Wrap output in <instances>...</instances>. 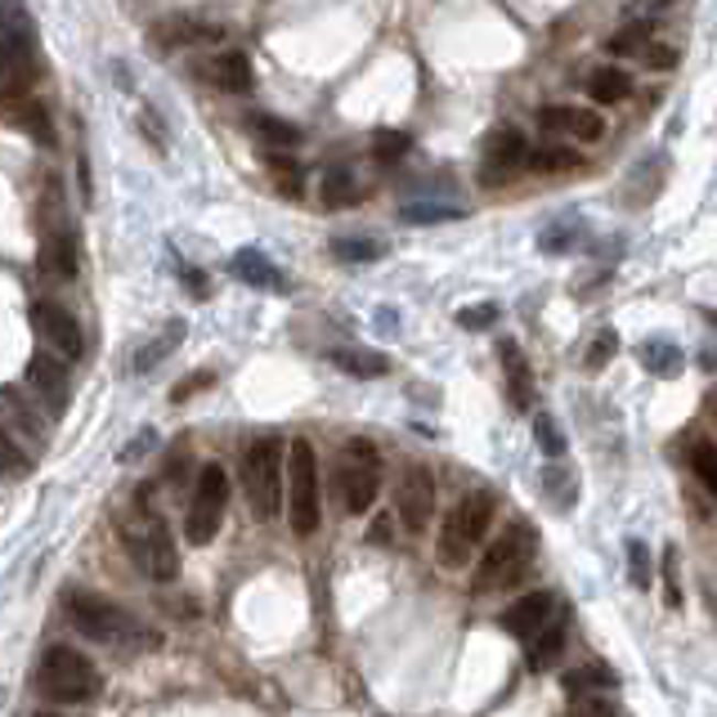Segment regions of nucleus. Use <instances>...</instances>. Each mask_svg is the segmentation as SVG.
<instances>
[{
	"mask_svg": "<svg viewBox=\"0 0 717 717\" xmlns=\"http://www.w3.org/2000/svg\"><path fill=\"white\" fill-rule=\"evenodd\" d=\"M242 498L256 520H279L283 511V439L279 435H260L242 448L238 463Z\"/></svg>",
	"mask_w": 717,
	"mask_h": 717,
	"instance_id": "f257e3e1",
	"label": "nucleus"
},
{
	"mask_svg": "<svg viewBox=\"0 0 717 717\" xmlns=\"http://www.w3.org/2000/svg\"><path fill=\"white\" fill-rule=\"evenodd\" d=\"M493 511H498V498L489 489H476V493H463L458 507L444 515V530L435 539V556L444 569H463L467 556L485 543L489 525H493Z\"/></svg>",
	"mask_w": 717,
	"mask_h": 717,
	"instance_id": "f03ea898",
	"label": "nucleus"
},
{
	"mask_svg": "<svg viewBox=\"0 0 717 717\" xmlns=\"http://www.w3.org/2000/svg\"><path fill=\"white\" fill-rule=\"evenodd\" d=\"M63 606H68L73 623L82 637L99 641V645H144V641H157L135 615L121 610L117 601L99 597V593H63Z\"/></svg>",
	"mask_w": 717,
	"mask_h": 717,
	"instance_id": "7ed1b4c3",
	"label": "nucleus"
},
{
	"mask_svg": "<svg viewBox=\"0 0 717 717\" xmlns=\"http://www.w3.org/2000/svg\"><path fill=\"white\" fill-rule=\"evenodd\" d=\"M534 556H539V534H534V525H530V520H511V525L502 530V539L489 543V552H485V561H480V569H476V583H471V588H476L480 597L502 593V588H515V583L530 574Z\"/></svg>",
	"mask_w": 717,
	"mask_h": 717,
	"instance_id": "20e7f679",
	"label": "nucleus"
},
{
	"mask_svg": "<svg viewBox=\"0 0 717 717\" xmlns=\"http://www.w3.org/2000/svg\"><path fill=\"white\" fill-rule=\"evenodd\" d=\"M36 691L54 704H90L99 695V669L73 645H50L36 664Z\"/></svg>",
	"mask_w": 717,
	"mask_h": 717,
	"instance_id": "39448f33",
	"label": "nucleus"
},
{
	"mask_svg": "<svg viewBox=\"0 0 717 717\" xmlns=\"http://www.w3.org/2000/svg\"><path fill=\"white\" fill-rule=\"evenodd\" d=\"M333 485H337V498H341V507L350 515L372 511V502L381 493V453H377L372 439H346Z\"/></svg>",
	"mask_w": 717,
	"mask_h": 717,
	"instance_id": "423d86ee",
	"label": "nucleus"
},
{
	"mask_svg": "<svg viewBox=\"0 0 717 717\" xmlns=\"http://www.w3.org/2000/svg\"><path fill=\"white\" fill-rule=\"evenodd\" d=\"M318 458L309 439H292L287 444V520L301 539H309L318 530Z\"/></svg>",
	"mask_w": 717,
	"mask_h": 717,
	"instance_id": "0eeeda50",
	"label": "nucleus"
},
{
	"mask_svg": "<svg viewBox=\"0 0 717 717\" xmlns=\"http://www.w3.org/2000/svg\"><path fill=\"white\" fill-rule=\"evenodd\" d=\"M225 507H229V476L220 463H207L198 471V485H193V498L184 511V539L193 547L216 543V534L225 525Z\"/></svg>",
	"mask_w": 717,
	"mask_h": 717,
	"instance_id": "6e6552de",
	"label": "nucleus"
},
{
	"mask_svg": "<svg viewBox=\"0 0 717 717\" xmlns=\"http://www.w3.org/2000/svg\"><path fill=\"white\" fill-rule=\"evenodd\" d=\"M126 543H130V556H135V565L153 578V583H171L175 574H180V552H175V539H171V530L162 525L157 515H149L144 520V530H130L126 534Z\"/></svg>",
	"mask_w": 717,
	"mask_h": 717,
	"instance_id": "1a4fd4ad",
	"label": "nucleus"
},
{
	"mask_svg": "<svg viewBox=\"0 0 717 717\" xmlns=\"http://www.w3.org/2000/svg\"><path fill=\"white\" fill-rule=\"evenodd\" d=\"M395 511L404 520L409 534H426L431 515H435V476L422 463H409L400 485H395Z\"/></svg>",
	"mask_w": 717,
	"mask_h": 717,
	"instance_id": "9d476101",
	"label": "nucleus"
},
{
	"mask_svg": "<svg viewBox=\"0 0 717 717\" xmlns=\"http://www.w3.org/2000/svg\"><path fill=\"white\" fill-rule=\"evenodd\" d=\"M32 328L41 333V341L54 350V355H63V359H82V350H86V341H82V328H77V318L63 309V305H54V301H36L32 305Z\"/></svg>",
	"mask_w": 717,
	"mask_h": 717,
	"instance_id": "9b49d317",
	"label": "nucleus"
},
{
	"mask_svg": "<svg viewBox=\"0 0 717 717\" xmlns=\"http://www.w3.org/2000/svg\"><path fill=\"white\" fill-rule=\"evenodd\" d=\"M530 162V144L520 135L515 126H502L485 140V153H480V180L485 184H498V180H511L520 166Z\"/></svg>",
	"mask_w": 717,
	"mask_h": 717,
	"instance_id": "f8f14e48",
	"label": "nucleus"
},
{
	"mask_svg": "<svg viewBox=\"0 0 717 717\" xmlns=\"http://www.w3.org/2000/svg\"><path fill=\"white\" fill-rule=\"evenodd\" d=\"M539 130L547 135H574L583 144H597L606 135V121L593 108H574V104H547L539 108Z\"/></svg>",
	"mask_w": 717,
	"mask_h": 717,
	"instance_id": "ddd939ff",
	"label": "nucleus"
},
{
	"mask_svg": "<svg viewBox=\"0 0 717 717\" xmlns=\"http://www.w3.org/2000/svg\"><path fill=\"white\" fill-rule=\"evenodd\" d=\"M28 385L54 417L68 409V363H63V355H32L28 359Z\"/></svg>",
	"mask_w": 717,
	"mask_h": 717,
	"instance_id": "4468645a",
	"label": "nucleus"
},
{
	"mask_svg": "<svg viewBox=\"0 0 717 717\" xmlns=\"http://www.w3.org/2000/svg\"><path fill=\"white\" fill-rule=\"evenodd\" d=\"M225 28L220 23H203V19H193V14H171L153 28V45L157 50H188V45H211L220 41Z\"/></svg>",
	"mask_w": 717,
	"mask_h": 717,
	"instance_id": "2eb2a0df",
	"label": "nucleus"
},
{
	"mask_svg": "<svg viewBox=\"0 0 717 717\" xmlns=\"http://www.w3.org/2000/svg\"><path fill=\"white\" fill-rule=\"evenodd\" d=\"M556 610H561V601H556L552 593H530V597H520V601L502 615V628H507L511 637H520V641H530L534 632H543V628L556 619Z\"/></svg>",
	"mask_w": 717,
	"mask_h": 717,
	"instance_id": "dca6fc26",
	"label": "nucleus"
},
{
	"mask_svg": "<svg viewBox=\"0 0 717 717\" xmlns=\"http://www.w3.org/2000/svg\"><path fill=\"white\" fill-rule=\"evenodd\" d=\"M498 363L507 372V400H511V409L515 413H530V404H534V377H530V363H525V355H520V346L515 341H502L498 346Z\"/></svg>",
	"mask_w": 717,
	"mask_h": 717,
	"instance_id": "f3484780",
	"label": "nucleus"
},
{
	"mask_svg": "<svg viewBox=\"0 0 717 717\" xmlns=\"http://www.w3.org/2000/svg\"><path fill=\"white\" fill-rule=\"evenodd\" d=\"M207 82L229 90V95H247L256 86V73H251V58L242 50H225L216 58H207Z\"/></svg>",
	"mask_w": 717,
	"mask_h": 717,
	"instance_id": "a211bd4d",
	"label": "nucleus"
},
{
	"mask_svg": "<svg viewBox=\"0 0 717 717\" xmlns=\"http://www.w3.org/2000/svg\"><path fill=\"white\" fill-rule=\"evenodd\" d=\"M565 637H569V615L556 610V619H552L543 632H534V637L525 641V664H530L534 673L552 669V664L561 660V650H565Z\"/></svg>",
	"mask_w": 717,
	"mask_h": 717,
	"instance_id": "6ab92c4d",
	"label": "nucleus"
},
{
	"mask_svg": "<svg viewBox=\"0 0 717 717\" xmlns=\"http://www.w3.org/2000/svg\"><path fill=\"white\" fill-rule=\"evenodd\" d=\"M233 274H238L247 287H270V292H283V287H287L283 274H279L260 251H251V247H242V251L233 256Z\"/></svg>",
	"mask_w": 717,
	"mask_h": 717,
	"instance_id": "aec40b11",
	"label": "nucleus"
},
{
	"mask_svg": "<svg viewBox=\"0 0 717 717\" xmlns=\"http://www.w3.org/2000/svg\"><path fill=\"white\" fill-rule=\"evenodd\" d=\"M41 265L54 274V279H77V247L63 229H50L45 247H41Z\"/></svg>",
	"mask_w": 717,
	"mask_h": 717,
	"instance_id": "412c9836",
	"label": "nucleus"
},
{
	"mask_svg": "<svg viewBox=\"0 0 717 717\" xmlns=\"http://www.w3.org/2000/svg\"><path fill=\"white\" fill-rule=\"evenodd\" d=\"M359 198V184H355V175L346 171V166H333V171H323V180H318V203L323 207H350Z\"/></svg>",
	"mask_w": 717,
	"mask_h": 717,
	"instance_id": "4be33fe9",
	"label": "nucleus"
},
{
	"mask_svg": "<svg viewBox=\"0 0 717 717\" xmlns=\"http://www.w3.org/2000/svg\"><path fill=\"white\" fill-rule=\"evenodd\" d=\"M632 95V77L623 73V68H597L593 77H588V99H597V104H623Z\"/></svg>",
	"mask_w": 717,
	"mask_h": 717,
	"instance_id": "5701e85b",
	"label": "nucleus"
},
{
	"mask_svg": "<svg viewBox=\"0 0 717 717\" xmlns=\"http://www.w3.org/2000/svg\"><path fill=\"white\" fill-rule=\"evenodd\" d=\"M0 409H6V431L10 435H28V439H36L41 444V426H36V413L23 404V395L14 385H6L0 390Z\"/></svg>",
	"mask_w": 717,
	"mask_h": 717,
	"instance_id": "b1692460",
	"label": "nucleus"
},
{
	"mask_svg": "<svg viewBox=\"0 0 717 717\" xmlns=\"http://www.w3.org/2000/svg\"><path fill=\"white\" fill-rule=\"evenodd\" d=\"M265 171H270V180H274V188L283 193V198H301V193H305V166L296 157L270 153L265 157Z\"/></svg>",
	"mask_w": 717,
	"mask_h": 717,
	"instance_id": "393cba45",
	"label": "nucleus"
},
{
	"mask_svg": "<svg viewBox=\"0 0 717 717\" xmlns=\"http://www.w3.org/2000/svg\"><path fill=\"white\" fill-rule=\"evenodd\" d=\"M637 359H641V368L645 372H655V377H677L682 372V350L673 346V341H641V350H637Z\"/></svg>",
	"mask_w": 717,
	"mask_h": 717,
	"instance_id": "a878e982",
	"label": "nucleus"
},
{
	"mask_svg": "<svg viewBox=\"0 0 717 717\" xmlns=\"http://www.w3.org/2000/svg\"><path fill=\"white\" fill-rule=\"evenodd\" d=\"M619 686V673L610 664H583V669H569L565 673V691L569 695H588V691H615Z\"/></svg>",
	"mask_w": 717,
	"mask_h": 717,
	"instance_id": "bb28decb",
	"label": "nucleus"
},
{
	"mask_svg": "<svg viewBox=\"0 0 717 717\" xmlns=\"http://www.w3.org/2000/svg\"><path fill=\"white\" fill-rule=\"evenodd\" d=\"M184 341V318H175V323H166V328H162V337L157 341H149L140 355H135V372H153L175 346Z\"/></svg>",
	"mask_w": 717,
	"mask_h": 717,
	"instance_id": "cd10ccee",
	"label": "nucleus"
},
{
	"mask_svg": "<svg viewBox=\"0 0 717 717\" xmlns=\"http://www.w3.org/2000/svg\"><path fill=\"white\" fill-rule=\"evenodd\" d=\"M251 130L265 144H274V149H292V144H301V130L292 126V121H283V117H270V112H256L251 121H247Z\"/></svg>",
	"mask_w": 717,
	"mask_h": 717,
	"instance_id": "c85d7f7f",
	"label": "nucleus"
},
{
	"mask_svg": "<svg viewBox=\"0 0 717 717\" xmlns=\"http://www.w3.org/2000/svg\"><path fill=\"white\" fill-rule=\"evenodd\" d=\"M333 363L346 377H385L390 372L385 355H372V350H333Z\"/></svg>",
	"mask_w": 717,
	"mask_h": 717,
	"instance_id": "c756f323",
	"label": "nucleus"
},
{
	"mask_svg": "<svg viewBox=\"0 0 717 717\" xmlns=\"http://www.w3.org/2000/svg\"><path fill=\"white\" fill-rule=\"evenodd\" d=\"M543 489H547L552 507H561V511H569V507H574V498H578V480H574V471H569V467H561V463H552V467L543 471Z\"/></svg>",
	"mask_w": 717,
	"mask_h": 717,
	"instance_id": "7c9ffc66",
	"label": "nucleus"
},
{
	"mask_svg": "<svg viewBox=\"0 0 717 717\" xmlns=\"http://www.w3.org/2000/svg\"><path fill=\"white\" fill-rule=\"evenodd\" d=\"M10 121H19L32 140H41L45 149H54V126H50V117H45V108L36 104V99H28V104H19L14 112H10Z\"/></svg>",
	"mask_w": 717,
	"mask_h": 717,
	"instance_id": "2f4dec72",
	"label": "nucleus"
},
{
	"mask_svg": "<svg viewBox=\"0 0 717 717\" xmlns=\"http://www.w3.org/2000/svg\"><path fill=\"white\" fill-rule=\"evenodd\" d=\"M691 471H695V480L717 498V444H713V439H695V444H691Z\"/></svg>",
	"mask_w": 717,
	"mask_h": 717,
	"instance_id": "473e14b6",
	"label": "nucleus"
},
{
	"mask_svg": "<svg viewBox=\"0 0 717 717\" xmlns=\"http://www.w3.org/2000/svg\"><path fill=\"white\" fill-rule=\"evenodd\" d=\"M530 171H543V175H556V171H574L578 166V153L574 149H530Z\"/></svg>",
	"mask_w": 717,
	"mask_h": 717,
	"instance_id": "72a5a7b5",
	"label": "nucleus"
},
{
	"mask_svg": "<svg viewBox=\"0 0 717 717\" xmlns=\"http://www.w3.org/2000/svg\"><path fill=\"white\" fill-rule=\"evenodd\" d=\"M569 717H623L606 691H588V695H569Z\"/></svg>",
	"mask_w": 717,
	"mask_h": 717,
	"instance_id": "f704fd0d",
	"label": "nucleus"
},
{
	"mask_svg": "<svg viewBox=\"0 0 717 717\" xmlns=\"http://www.w3.org/2000/svg\"><path fill=\"white\" fill-rule=\"evenodd\" d=\"M463 211L458 207H439V203H409L400 211L404 225H444V220H458Z\"/></svg>",
	"mask_w": 717,
	"mask_h": 717,
	"instance_id": "c9c22d12",
	"label": "nucleus"
},
{
	"mask_svg": "<svg viewBox=\"0 0 717 717\" xmlns=\"http://www.w3.org/2000/svg\"><path fill=\"white\" fill-rule=\"evenodd\" d=\"M409 149H413V140L404 135V130H377V140H372V157L377 162H400Z\"/></svg>",
	"mask_w": 717,
	"mask_h": 717,
	"instance_id": "e433bc0d",
	"label": "nucleus"
},
{
	"mask_svg": "<svg viewBox=\"0 0 717 717\" xmlns=\"http://www.w3.org/2000/svg\"><path fill=\"white\" fill-rule=\"evenodd\" d=\"M381 242H372V238H337L333 242V256L337 260H350V265H355V260H381Z\"/></svg>",
	"mask_w": 717,
	"mask_h": 717,
	"instance_id": "4c0bfd02",
	"label": "nucleus"
},
{
	"mask_svg": "<svg viewBox=\"0 0 717 717\" xmlns=\"http://www.w3.org/2000/svg\"><path fill=\"white\" fill-rule=\"evenodd\" d=\"M650 45V23H628L619 36H610L606 41V50L610 54H641Z\"/></svg>",
	"mask_w": 717,
	"mask_h": 717,
	"instance_id": "58836bf2",
	"label": "nucleus"
},
{
	"mask_svg": "<svg viewBox=\"0 0 717 717\" xmlns=\"http://www.w3.org/2000/svg\"><path fill=\"white\" fill-rule=\"evenodd\" d=\"M628 583L632 588H650V552H645V543L641 539H628Z\"/></svg>",
	"mask_w": 717,
	"mask_h": 717,
	"instance_id": "ea45409f",
	"label": "nucleus"
},
{
	"mask_svg": "<svg viewBox=\"0 0 717 717\" xmlns=\"http://www.w3.org/2000/svg\"><path fill=\"white\" fill-rule=\"evenodd\" d=\"M534 435H539V444H543V453L552 463H561L565 458V435L556 431V422L547 417V413H539V422H534Z\"/></svg>",
	"mask_w": 717,
	"mask_h": 717,
	"instance_id": "a19ab883",
	"label": "nucleus"
},
{
	"mask_svg": "<svg viewBox=\"0 0 717 717\" xmlns=\"http://www.w3.org/2000/svg\"><path fill=\"white\" fill-rule=\"evenodd\" d=\"M664 606L682 610V583H677V547L664 552Z\"/></svg>",
	"mask_w": 717,
	"mask_h": 717,
	"instance_id": "79ce46f5",
	"label": "nucleus"
},
{
	"mask_svg": "<svg viewBox=\"0 0 717 717\" xmlns=\"http://www.w3.org/2000/svg\"><path fill=\"white\" fill-rule=\"evenodd\" d=\"M619 350V337L615 333H601L593 346H588V355H583V368H588V372H601L606 368V359Z\"/></svg>",
	"mask_w": 717,
	"mask_h": 717,
	"instance_id": "37998d69",
	"label": "nucleus"
},
{
	"mask_svg": "<svg viewBox=\"0 0 717 717\" xmlns=\"http://www.w3.org/2000/svg\"><path fill=\"white\" fill-rule=\"evenodd\" d=\"M493 318H498V305H467L463 314H458V323L463 328H471V333H485V328H493Z\"/></svg>",
	"mask_w": 717,
	"mask_h": 717,
	"instance_id": "c03bdc74",
	"label": "nucleus"
},
{
	"mask_svg": "<svg viewBox=\"0 0 717 717\" xmlns=\"http://www.w3.org/2000/svg\"><path fill=\"white\" fill-rule=\"evenodd\" d=\"M637 58H645V63H650V68H660V73H669V68H673V63H677V50H673V45H660V41H650V45H645V50H641Z\"/></svg>",
	"mask_w": 717,
	"mask_h": 717,
	"instance_id": "a18cd8bd",
	"label": "nucleus"
},
{
	"mask_svg": "<svg viewBox=\"0 0 717 717\" xmlns=\"http://www.w3.org/2000/svg\"><path fill=\"white\" fill-rule=\"evenodd\" d=\"M203 381H211V372H193L184 385H175V390H171V404H184V400L193 395V390H203Z\"/></svg>",
	"mask_w": 717,
	"mask_h": 717,
	"instance_id": "49530a36",
	"label": "nucleus"
},
{
	"mask_svg": "<svg viewBox=\"0 0 717 717\" xmlns=\"http://www.w3.org/2000/svg\"><path fill=\"white\" fill-rule=\"evenodd\" d=\"M669 6H673V0H637L632 10H645V14H655V10H669Z\"/></svg>",
	"mask_w": 717,
	"mask_h": 717,
	"instance_id": "de8ad7c7",
	"label": "nucleus"
},
{
	"mask_svg": "<svg viewBox=\"0 0 717 717\" xmlns=\"http://www.w3.org/2000/svg\"><path fill=\"white\" fill-rule=\"evenodd\" d=\"M704 368H708V372H717V350H708V355H704Z\"/></svg>",
	"mask_w": 717,
	"mask_h": 717,
	"instance_id": "09e8293b",
	"label": "nucleus"
},
{
	"mask_svg": "<svg viewBox=\"0 0 717 717\" xmlns=\"http://www.w3.org/2000/svg\"><path fill=\"white\" fill-rule=\"evenodd\" d=\"M32 717H73V713H32Z\"/></svg>",
	"mask_w": 717,
	"mask_h": 717,
	"instance_id": "8fccbe9b",
	"label": "nucleus"
}]
</instances>
